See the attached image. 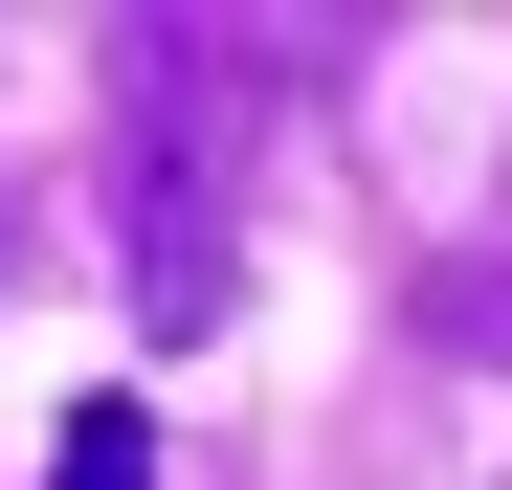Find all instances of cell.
I'll list each match as a JSON object with an SVG mask.
<instances>
[{"label": "cell", "mask_w": 512, "mask_h": 490, "mask_svg": "<svg viewBox=\"0 0 512 490\" xmlns=\"http://www.w3.org/2000/svg\"><path fill=\"white\" fill-rule=\"evenodd\" d=\"M134 312L201 335L223 312V45L134 23Z\"/></svg>", "instance_id": "6da1fadb"}, {"label": "cell", "mask_w": 512, "mask_h": 490, "mask_svg": "<svg viewBox=\"0 0 512 490\" xmlns=\"http://www.w3.org/2000/svg\"><path fill=\"white\" fill-rule=\"evenodd\" d=\"M45 490H156V424H134V401H90V424L45 446Z\"/></svg>", "instance_id": "7a4b0ae2"}]
</instances>
